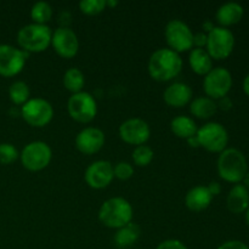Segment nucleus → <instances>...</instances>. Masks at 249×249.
Instances as JSON below:
<instances>
[{"instance_id":"24","label":"nucleus","mask_w":249,"mask_h":249,"mask_svg":"<svg viewBox=\"0 0 249 249\" xmlns=\"http://www.w3.org/2000/svg\"><path fill=\"white\" fill-rule=\"evenodd\" d=\"M140 236V228L136 224H128L124 228L118 229L114 235V242L118 247L126 248L133 246Z\"/></svg>"},{"instance_id":"27","label":"nucleus","mask_w":249,"mask_h":249,"mask_svg":"<svg viewBox=\"0 0 249 249\" xmlns=\"http://www.w3.org/2000/svg\"><path fill=\"white\" fill-rule=\"evenodd\" d=\"M31 17L33 19V23L46 24L53 17V7L49 2H36L31 9Z\"/></svg>"},{"instance_id":"40","label":"nucleus","mask_w":249,"mask_h":249,"mask_svg":"<svg viewBox=\"0 0 249 249\" xmlns=\"http://www.w3.org/2000/svg\"><path fill=\"white\" fill-rule=\"evenodd\" d=\"M203 28H204V29H206V31H207V32H208V33H209V32H211V31H212V29H213V28H214V26H213V24H212V23H211V22H206V23H204V24H203Z\"/></svg>"},{"instance_id":"28","label":"nucleus","mask_w":249,"mask_h":249,"mask_svg":"<svg viewBox=\"0 0 249 249\" xmlns=\"http://www.w3.org/2000/svg\"><path fill=\"white\" fill-rule=\"evenodd\" d=\"M133 160L138 167H147L155 157V152L147 145L136 146L133 151Z\"/></svg>"},{"instance_id":"19","label":"nucleus","mask_w":249,"mask_h":249,"mask_svg":"<svg viewBox=\"0 0 249 249\" xmlns=\"http://www.w3.org/2000/svg\"><path fill=\"white\" fill-rule=\"evenodd\" d=\"M226 204L231 213L241 214L249 207V191L243 185L237 184L229 192Z\"/></svg>"},{"instance_id":"6","label":"nucleus","mask_w":249,"mask_h":249,"mask_svg":"<svg viewBox=\"0 0 249 249\" xmlns=\"http://www.w3.org/2000/svg\"><path fill=\"white\" fill-rule=\"evenodd\" d=\"M53 151L44 141H33L26 145L19 153L22 165L29 172H40L51 162Z\"/></svg>"},{"instance_id":"26","label":"nucleus","mask_w":249,"mask_h":249,"mask_svg":"<svg viewBox=\"0 0 249 249\" xmlns=\"http://www.w3.org/2000/svg\"><path fill=\"white\" fill-rule=\"evenodd\" d=\"M31 96L29 87L24 82L17 80L14 82L9 88V97L11 102L16 106H23Z\"/></svg>"},{"instance_id":"20","label":"nucleus","mask_w":249,"mask_h":249,"mask_svg":"<svg viewBox=\"0 0 249 249\" xmlns=\"http://www.w3.org/2000/svg\"><path fill=\"white\" fill-rule=\"evenodd\" d=\"M245 10L237 2H226L221 5L216 11V21L220 24V27L232 26V24L238 23L242 19Z\"/></svg>"},{"instance_id":"12","label":"nucleus","mask_w":249,"mask_h":249,"mask_svg":"<svg viewBox=\"0 0 249 249\" xmlns=\"http://www.w3.org/2000/svg\"><path fill=\"white\" fill-rule=\"evenodd\" d=\"M28 53L12 45H0V75L11 78L19 74L26 65Z\"/></svg>"},{"instance_id":"38","label":"nucleus","mask_w":249,"mask_h":249,"mask_svg":"<svg viewBox=\"0 0 249 249\" xmlns=\"http://www.w3.org/2000/svg\"><path fill=\"white\" fill-rule=\"evenodd\" d=\"M243 90H245L246 94L249 96V74L245 78V80H243Z\"/></svg>"},{"instance_id":"34","label":"nucleus","mask_w":249,"mask_h":249,"mask_svg":"<svg viewBox=\"0 0 249 249\" xmlns=\"http://www.w3.org/2000/svg\"><path fill=\"white\" fill-rule=\"evenodd\" d=\"M207 45V34L197 33L194 34V46L199 49H203Z\"/></svg>"},{"instance_id":"35","label":"nucleus","mask_w":249,"mask_h":249,"mask_svg":"<svg viewBox=\"0 0 249 249\" xmlns=\"http://www.w3.org/2000/svg\"><path fill=\"white\" fill-rule=\"evenodd\" d=\"M216 105H218V107H220L223 111H229V109H231V107H232V101H231L230 97L225 96L221 97Z\"/></svg>"},{"instance_id":"3","label":"nucleus","mask_w":249,"mask_h":249,"mask_svg":"<svg viewBox=\"0 0 249 249\" xmlns=\"http://www.w3.org/2000/svg\"><path fill=\"white\" fill-rule=\"evenodd\" d=\"M50 27L46 24L31 23L22 27L17 33V44L22 51L29 53H43L51 45Z\"/></svg>"},{"instance_id":"22","label":"nucleus","mask_w":249,"mask_h":249,"mask_svg":"<svg viewBox=\"0 0 249 249\" xmlns=\"http://www.w3.org/2000/svg\"><path fill=\"white\" fill-rule=\"evenodd\" d=\"M218 111V105L207 96H199L190 102V113L198 119H209Z\"/></svg>"},{"instance_id":"39","label":"nucleus","mask_w":249,"mask_h":249,"mask_svg":"<svg viewBox=\"0 0 249 249\" xmlns=\"http://www.w3.org/2000/svg\"><path fill=\"white\" fill-rule=\"evenodd\" d=\"M243 186L247 190H249V172L246 174V177L243 178Z\"/></svg>"},{"instance_id":"13","label":"nucleus","mask_w":249,"mask_h":249,"mask_svg":"<svg viewBox=\"0 0 249 249\" xmlns=\"http://www.w3.org/2000/svg\"><path fill=\"white\" fill-rule=\"evenodd\" d=\"M119 136L128 145H145L151 136L150 125L143 119L130 118L124 121L119 126Z\"/></svg>"},{"instance_id":"37","label":"nucleus","mask_w":249,"mask_h":249,"mask_svg":"<svg viewBox=\"0 0 249 249\" xmlns=\"http://www.w3.org/2000/svg\"><path fill=\"white\" fill-rule=\"evenodd\" d=\"M187 143H189L190 146H191V147H194V148H197V147H199V142H198V139H197V136L195 135V136H192V138H190V139H187Z\"/></svg>"},{"instance_id":"8","label":"nucleus","mask_w":249,"mask_h":249,"mask_svg":"<svg viewBox=\"0 0 249 249\" xmlns=\"http://www.w3.org/2000/svg\"><path fill=\"white\" fill-rule=\"evenodd\" d=\"M235 46V36L232 32L224 27H214L207 34L206 50L212 58L225 60L231 55Z\"/></svg>"},{"instance_id":"25","label":"nucleus","mask_w":249,"mask_h":249,"mask_svg":"<svg viewBox=\"0 0 249 249\" xmlns=\"http://www.w3.org/2000/svg\"><path fill=\"white\" fill-rule=\"evenodd\" d=\"M85 77L82 71L75 67H72L66 71L65 75H63V85H65V88L68 91H71L72 94L83 91Z\"/></svg>"},{"instance_id":"41","label":"nucleus","mask_w":249,"mask_h":249,"mask_svg":"<svg viewBox=\"0 0 249 249\" xmlns=\"http://www.w3.org/2000/svg\"><path fill=\"white\" fill-rule=\"evenodd\" d=\"M118 5V1H109V0H106V6H117Z\"/></svg>"},{"instance_id":"42","label":"nucleus","mask_w":249,"mask_h":249,"mask_svg":"<svg viewBox=\"0 0 249 249\" xmlns=\"http://www.w3.org/2000/svg\"><path fill=\"white\" fill-rule=\"evenodd\" d=\"M246 221H247V224L249 225V207L247 211H246Z\"/></svg>"},{"instance_id":"2","label":"nucleus","mask_w":249,"mask_h":249,"mask_svg":"<svg viewBox=\"0 0 249 249\" xmlns=\"http://www.w3.org/2000/svg\"><path fill=\"white\" fill-rule=\"evenodd\" d=\"M133 207L126 199L122 197H113L102 203L99 211V220L106 228H124L133 220Z\"/></svg>"},{"instance_id":"4","label":"nucleus","mask_w":249,"mask_h":249,"mask_svg":"<svg viewBox=\"0 0 249 249\" xmlns=\"http://www.w3.org/2000/svg\"><path fill=\"white\" fill-rule=\"evenodd\" d=\"M219 177L228 182L237 184L242 181L248 173V164L245 155L236 148H226L218 158Z\"/></svg>"},{"instance_id":"15","label":"nucleus","mask_w":249,"mask_h":249,"mask_svg":"<svg viewBox=\"0 0 249 249\" xmlns=\"http://www.w3.org/2000/svg\"><path fill=\"white\" fill-rule=\"evenodd\" d=\"M84 179L91 189H106L114 179L113 165L108 160L92 162L85 170Z\"/></svg>"},{"instance_id":"7","label":"nucleus","mask_w":249,"mask_h":249,"mask_svg":"<svg viewBox=\"0 0 249 249\" xmlns=\"http://www.w3.org/2000/svg\"><path fill=\"white\" fill-rule=\"evenodd\" d=\"M67 109L71 118L78 123L87 124L94 121L97 114V102L91 94L80 91L68 99Z\"/></svg>"},{"instance_id":"1","label":"nucleus","mask_w":249,"mask_h":249,"mask_svg":"<svg viewBox=\"0 0 249 249\" xmlns=\"http://www.w3.org/2000/svg\"><path fill=\"white\" fill-rule=\"evenodd\" d=\"M148 73L157 82H169L182 71V58L169 48L158 49L148 60Z\"/></svg>"},{"instance_id":"29","label":"nucleus","mask_w":249,"mask_h":249,"mask_svg":"<svg viewBox=\"0 0 249 249\" xmlns=\"http://www.w3.org/2000/svg\"><path fill=\"white\" fill-rule=\"evenodd\" d=\"M19 158V152L12 143H0V164L9 165Z\"/></svg>"},{"instance_id":"14","label":"nucleus","mask_w":249,"mask_h":249,"mask_svg":"<svg viewBox=\"0 0 249 249\" xmlns=\"http://www.w3.org/2000/svg\"><path fill=\"white\" fill-rule=\"evenodd\" d=\"M51 46L53 51L62 58L74 57L79 50V40L72 29L68 27H60L53 32Z\"/></svg>"},{"instance_id":"5","label":"nucleus","mask_w":249,"mask_h":249,"mask_svg":"<svg viewBox=\"0 0 249 249\" xmlns=\"http://www.w3.org/2000/svg\"><path fill=\"white\" fill-rule=\"evenodd\" d=\"M199 147L213 153H221L229 143V134L225 126L216 122H209L198 128L196 134Z\"/></svg>"},{"instance_id":"21","label":"nucleus","mask_w":249,"mask_h":249,"mask_svg":"<svg viewBox=\"0 0 249 249\" xmlns=\"http://www.w3.org/2000/svg\"><path fill=\"white\" fill-rule=\"evenodd\" d=\"M189 63L191 70L198 75H207L213 70V60L206 49L192 48L189 55Z\"/></svg>"},{"instance_id":"11","label":"nucleus","mask_w":249,"mask_h":249,"mask_svg":"<svg viewBox=\"0 0 249 249\" xmlns=\"http://www.w3.org/2000/svg\"><path fill=\"white\" fill-rule=\"evenodd\" d=\"M232 87V75L226 68H213L203 79V89L207 97L212 100H220L228 96Z\"/></svg>"},{"instance_id":"32","label":"nucleus","mask_w":249,"mask_h":249,"mask_svg":"<svg viewBox=\"0 0 249 249\" xmlns=\"http://www.w3.org/2000/svg\"><path fill=\"white\" fill-rule=\"evenodd\" d=\"M156 249H187L186 246L179 240H165L158 245Z\"/></svg>"},{"instance_id":"17","label":"nucleus","mask_w":249,"mask_h":249,"mask_svg":"<svg viewBox=\"0 0 249 249\" xmlns=\"http://www.w3.org/2000/svg\"><path fill=\"white\" fill-rule=\"evenodd\" d=\"M164 102L174 108H181L192 101V89L186 83H173L163 92Z\"/></svg>"},{"instance_id":"30","label":"nucleus","mask_w":249,"mask_h":249,"mask_svg":"<svg viewBox=\"0 0 249 249\" xmlns=\"http://www.w3.org/2000/svg\"><path fill=\"white\" fill-rule=\"evenodd\" d=\"M79 9L84 15L95 16L106 9V0H82L79 2Z\"/></svg>"},{"instance_id":"23","label":"nucleus","mask_w":249,"mask_h":249,"mask_svg":"<svg viewBox=\"0 0 249 249\" xmlns=\"http://www.w3.org/2000/svg\"><path fill=\"white\" fill-rule=\"evenodd\" d=\"M170 129H172L173 134L175 136L180 139H185V140L196 135L197 130H198L196 122L191 117L187 116L175 117L172 123H170Z\"/></svg>"},{"instance_id":"10","label":"nucleus","mask_w":249,"mask_h":249,"mask_svg":"<svg viewBox=\"0 0 249 249\" xmlns=\"http://www.w3.org/2000/svg\"><path fill=\"white\" fill-rule=\"evenodd\" d=\"M21 116L23 121L31 126L43 128L48 125L53 117V108L51 104L41 97L29 99L21 107Z\"/></svg>"},{"instance_id":"31","label":"nucleus","mask_w":249,"mask_h":249,"mask_svg":"<svg viewBox=\"0 0 249 249\" xmlns=\"http://www.w3.org/2000/svg\"><path fill=\"white\" fill-rule=\"evenodd\" d=\"M114 178L119 180H128L134 175V168L128 162H119L113 165Z\"/></svg>"},{"instance_id":"16","label":"nucleus","mask_w":249,"mask_h":249,"mask_svg":"<svg viewBox=\"0 0 249 249\" xmlns=\"http://www.w3.org/2000/svg\"><path fill=\"white\" fill-rule=\"evenodd\" d=\"M105 145V134L101 129L89 126L75 136V147L83 155H95Z\"/></svg>"},{"instance_id":"18","label":"nucleus","mask_w":249,"mask_h":249,"mask_svg":"<svg viewBox=\"0 0 249 249\" xmlns=\"http://www.w3.org/2000/svg\"><path fill=\"white\" fill-rule=\"evenodd\" d=\"M213 201V196L209 192L208 187L198 186L192 187L185 196V204L191 212H202L208 208Z\"/></svg>"},{"instance_id":"33","label":"nucleus","mask_w":249,"mask_h":249,"mask_svg":"<svg viewBox=\"0 0 249 249\" xmlns=\"http://www.w3.org/2000/svg\"><path fill=\"white\" fill-rule=\"evenodd\" d=\"M218 249H249L248 246L246 243H243L242 241H228V242L223 243Z\"/></svg>"},{"instance_id":"36","label":"nucleus","mask_w":249,"mask_h":249,"mask_svg":"<svg viewBox=\"0 0 249 249\" xmlns=\"http://www.w3.org/2000/svg\"><path fill=\"white\" fill-rule=\"evenodd\" d=\"M208 190H209V192H211V195L212 196H218L219 194H220L221 192V186H220V184H219V182H216V181H212L211 184L208 185Z\"/></svg>"},{"instance_id":"9","label":"nucleus","mask_w":249,"mask_h":249,"mask_svg":"<svg viewBox=\"0 0 249 249\" xmlns=\"http://www.w3.org/2000/svg\"><path fill=\"white\" fill-rule=\"evenodd\" d=\"M164 36L170 50L178 53L191 50L194 46V33L190 27L180 19H172L168 22Z\"/></svg>"}]
</instances>
